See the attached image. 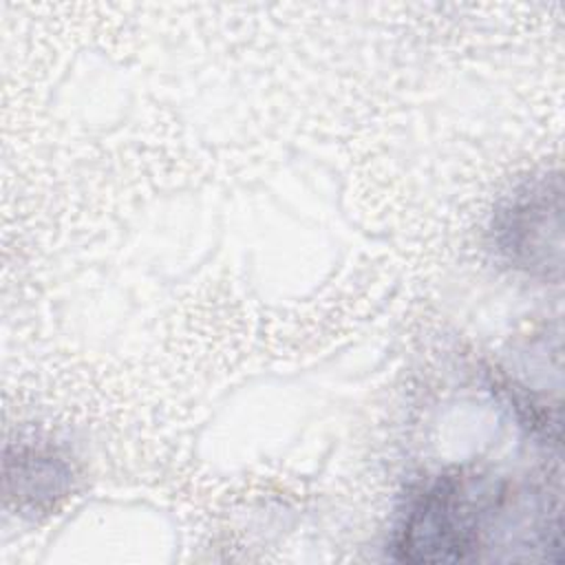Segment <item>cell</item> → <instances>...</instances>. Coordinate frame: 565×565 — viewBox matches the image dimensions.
<instances>
[{
  "mask_svg": "<svg viewBox=\"0 0 565 565\" xmlns=\"http://www.w3.org/2000/svg\"><path fill=\"white\" fill-rule=\"evenodd\" d=\"M501 503L503 499L475 490L470 481L439 477L408 503L393 536V558L408 563L481 558Z\"/></svg>",
  "mask_w": 565,
  "mask_h": 565,
  "instance_id": "6da1fadb",
  "label": "cell"
},
{
  "mask_svg": "<svg viewBox=\"0 0 565 565\" xmlns=\"http://www.w3.org/2000/svg\"><path fill=\"white\" fill-rule=\"evenodd\" d=\"M501 252L527 271L550 276L561 269V188L558 179H541L516 192L497 221Z\"/></svg>",
  "mask_w": 565,
  "mask_h": 565,
  "instance_id": "7a4b0ae2",
  "label": "cell"
}]
</instances>
